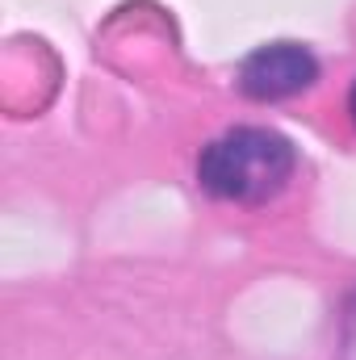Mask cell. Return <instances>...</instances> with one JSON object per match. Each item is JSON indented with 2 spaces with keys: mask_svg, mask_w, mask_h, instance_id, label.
Masks as SVG:
<instances>
[{
  "mask_svg": "<svg viewBox=\"0 0 356 360\" xmlns=\"http://www.w3.org/2000/svg\"><path fill=\"white\" fill-rule=\"evenodd\" d=\"M298 168V151L285 134L265 126H235L218 134L197 155V184L235 205H265L272 201Z\"/></svg>",
  "mask_w": 356,
  "mask_h": 360,
  "instance_id": "6da1fadb",
  "label": "cell"
},
{
  "mask_svg": "<svg viewBox=\"0 0 356 360\" xmlns=\"http://www.w3.org/2000/svg\"><path fill=\"white\" fill-rule=\"evenodd\" d=\"M348 113H352V122H356V84H352V92H348Z\"/></svg>",
  "mask_w": 356,
  "mask_h": 360,
  "instance_id": "3957f363",
  "label": "cell"
},
{
  "mask_svg": "<svg viewBox=\"0 0 356 360\" xmlns=\"http://www.w3.org/2000/svg\"><path fill=\"white\" fill-rule=\"evenodd\" d=\"M319 80V59L302 42H268L239 63V89L252 101H285Z\"/></svg>",
  "mask_w": 356,
  "mask_h": 360,
  "instance_id": "7a4b0ae2",
  "label": "cell"
}]
</instances>
